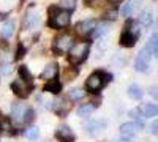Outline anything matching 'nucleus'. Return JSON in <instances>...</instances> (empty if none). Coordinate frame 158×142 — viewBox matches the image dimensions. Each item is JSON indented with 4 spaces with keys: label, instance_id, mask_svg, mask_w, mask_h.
I'll return each mask as SVG.
<instances>
[{
    "label": "nucleus",
    "instance_id": "1",
    "mask_svg": "<svg viewBox=\"0 0 158 142\" xmlns=\"http://www.w3.org/2000/svg\"><path fill=\"white\" fill-rule=\"evenodd\" d=\"M141 35V30H139V24L135 22V21H130L127 25H125V32L122 33L120 36V44L123 47H133L136 44V40L138 36Z\"/></svg>",
    "mask_w": 158,
    "mask_h": 142
},
{
    "label": "nucleus",
    "instance_id": "2",
    "mask_svg": "<svg viewBox=\"0 0 158 142\" xmlns=\"http://www.w3.org/2000/svg\"><path fill=\"white\" fill-rule=\"evenodd\" d=\"M70 11L59 10V8H49V25L52 29H63L70 24Z\"/></svg>",
    "mask_w": 158,
    "mask_h": 142
},
{
    "label": "nucleus",
    "instance_id": "3",
    "mask_svg": "<svg viewBox=\"0 0 158 142\" xmlns=\"http://www.w3.org/2000/svg\"><path fill=\"white\" fill-rule=\"evenodd\" d=\"M89 49H90V44L89 41H82V43H76L71 46L70 49V62L73 65H79L82 63L87 55H89Z\"/></svg>",
    "mask_w": 158,
    "mask_h": 142
},
{
    "label": "nucleus",
    "instance_id": "4",
    "mask_svg": "<svg viewBox=\"0 0 158 142\" xmlns=\"http://www.w3.org/2000/svg\"><path fill=\"white\" fill-rule=\"evenodd\" d=\"M73 44H74V41H73V36L71 35H67V33L60 35V36L56 38V41H54V52L59 54V55H62L63 52L70 51Z\"/></svg>",
    "mask_w": 158,
    "mask_h": 142
},
{
    "label": "nucleus",
    "instance_id": "5",
    "mask_svg": "<svg viewBox=\"0 0 158 142\" xmlns=\"http://www.w3.org/2000/svg\"><path fill=\"white\" fill-rule=\"evenodd\" d=\"M103 77H104V74L100 73V71H95L89 76V79L85 81V87L89 88V92H92V93L98 92V90L104 85V82L108 81V79H103Z\"/></svg>",
    "mask_w": 158,
    "mask_h": 142
},
{
    "label": "nucleus",
    "instance_id": "6",
    "mask_svg": "<svg viewBox=\"0 0 158 142\" xmlns=\"http://www.w3.org/2000/svg\"><path fill=\"white\" fill-rule=\"evenodd\" d=\"M11 90L15 92L18 96L21 98H27L30 95V90H32V84H27L24 79H21V77H18V79H15L11 82Z\"/></svg>",
    "mask_w": 158,
    "mask_h": 142
},
{
    "label": "nucleus",
    "instance_id": "7",
    "mask_svg": "<svg viewBox=\"0 0 158 142\" xmlns=\"http://www.w3.org/2000/svg\"><path fill=\"white\" fill-rule=\"evenodd\" d=\"M95 27H97L95 19H85L76 24V33L79 36H89L90 33H94Z\"/></svg>",
    "mask_w": 158,
    "mask_h": 142
},
{
    "label": "nucleus",
    "instance_id": "8",
    "mask_svg": "<svg viewBox=\"0 0 158 142\" xmlns=\"http://www.w3.org/2000/svg\"><path fill=\"white\" fill-rule=\"evenodd\" d=\"M29 108L22 104V103H15L11 108V120L15 123H22L25 120V114H27Z\"/></svg>",
    "mask_w": 158,
    "mask_h": 142
},
{
    "label": "nucleus",
    "instance_id": "9",
    "mask_svg": "<svg viewBox=\"0 0 158 142\" xmlns=\"http://www.w3.org/2000/svg\"><path fill=\"white\" fill-rule=\"evenodd\" d=\"M149 60H150V54L146 51V47H144L141 52L138 54L136 57V62H135V68L141 73H146L149 70Z\"/></svg>",
    "mask_w": 158,
    "mask_h": 142
},
{
    "label": "nucleus",
    "instance_id": "10",
    "mask_svg": "<svg viewBox=\"0 0 158 142\" xmlns=\"http://www.w3.org/2000/svg\"><path fill=\"white\" fill-rule=\"evenodd\" d=\"M56 136H57V139H59L60 142H73V140H74V134H73V131L70 130V126H67V125L59 126Z\"/></svg>",
    "mask_w": 158,
    "mask_h": 142
},
{
    "label": "nucleus",
    "instance_id": "11",
    "mask_svg": "<svg viewBox=\"0 0 158 142\" xmlns=\"http://www.w3.org/2000/svg\"><path fill=\"white\" fill-rule=\"evenodd\" d=\"M57 73H59V65L57 63H49V65H46V68L41 73V79H46V81L56 79Z\"/></svg>",
    "mask_w": 158,
    "mask_h": 142
},
{
    "label": "nucleus",
    "instance_id": "12",
    "mask_svg": "<svg viewBox=\"0 0 158 142\" xmlns=\"http://www.w3.org/2000/svg\"><path fill=\"white\" fill-rule=\"evenodd\" d=\"M138 130H139V126H138L136 123L128 122V123H123V125L120 126V134L125 136V137H133V136H136Z\"/></svg>",
    "mask_w": 158,
    "mask_h": 142
},
{
    "label": "nucleus",
    "instance_id": "13",
    "mask_svg": "<svg viewBox=\"0 0 158 142\" xmlns=\"http://www.w3.org/2000/svg\"><path fill=\"white\" fill-rule=\"evenodd\" d=\"M38 25H40V16H38V13L36 11H30L27 18H25L24 21V27H29L32 30L38 29Z\"/></svg>",
    "mask_w": 158,
    "mask_h": 142
},
{
    "label": "nucleus",
    "instance_id": "14",
    "mask_svg": "<svg viewBox=\"0 0 158 142\" xmlns=\"http://www.w3.org/2000/svg\"><path fill=\"white\" fill-rule=\"evenodd\" d=\"M141 2H142V0H128V2L123 5V8H122V16L130 18L136 11V8L141 5Z\"/></svg>",
    "mask_w": 158,
    "mask_h": 142
},
{
    "label": "nucleus",
    "instance_id": "15",
    "mask_svg": "<svg viewBox=\"0 0 158 142\" xmlns=\"http://www.w3.org/2000/svg\"><path fill=\"white\" fill-rule=\"evenodd\" d=\"M146 51H147L150 55H156V52H158V35H156V33H153V35L149 38V43H147Z\"/></svg>",
    "mask_w": 158,
    "mask_h": 142
},
{
    "label": "nucleus",
    "instance_id": "16",
    "mask_svg": "<svg viewBox=\"0 0 158 142\" xmlns=\"http://www.w3.org/2000/svg\"><path fill=\"white\" fill-rule=\"evenodd\" d=\"M60 90H62V84H60V81H57V79H51V82H48V84L44 85V92L54 93V95L60 93Z\"/></svg>",
    "mask_w": 158,
    "mask_h": 142
},
{
    "label": "nucleus",
    "instance_id": "17",
    "mask_svg": "<svg viewBox=\"0 0 158 142\" xmlns=\"http://www.w3.org/2000/svg\"><path fill=\"white\" fill-rule=\"evenodd\" d=\"M128 95H130V98H133V99H141L144 93H142V88L138 84H133V85L128 87Z\"/></svg>",
    "mask_w": 158,
    "mask_h": 142
},
{
    "label": "nucleus",
    "instance_id": "18",
    "mask_svg": "<svg viewBox=\"0 0 158 142\" xmlns=\"http://www.w3.org/2000/svg\"><path fill=\"white\" fill-rule=\"evenodd\" d=\"M95 108H97L95 103H90V104H84V106H81V108L77 109V114L81 115V117H89V115L95 111Z\"/></svg>",
    "mask_w": 158,
    "mask_h": 142
},
{
    "label": "nucleus",
    "instance_id": "19",
    "mask_svg": "<svg viewBox=\"0 0 158 142\" xmlns=\"http://www.w3.org/2000/svg\"><path fill=\"white\" fill-rule=\"evenodd\" d=\"M13 33H15V22L6 21L3 24V29H2V36L3 38H10V36H13Z\"/></svg>",
    "mask_w": 158,
    "mask_h": 142
},
{
    "label": "nucleus",
    "instance_id": "20",
    "mask_svg": "<svg viewBox=\"0 0 158 142\" xmlns=\"http://www.w3.org/2000/svg\"><path fill=\"white\" fill-rule=\"evenodd\" d=\"M141 112L146 115V117H155L156 115V104H152V103H147V104H144Z\"/></svg>",
    "mask_w": 158,
    "mask_h": 142
},
{
    "label": "nucleus",
    "instance_id": "21",
    "mask_svg": "<svg viewBox=\"0 0 158 142\" xmlns=\"http://www.w3.org/2000/svg\"><path fill=\"white\" fill-rule=\"evenodd\" d=\"M103 126H104V125H101L100 122H92L90 125H85L87 133L92 134V136H95V134H98L100 131H103Z\"/></svg>",
    "mask_w": 158,
    "mask_h": 142
},
{
    "label": "nucleus",
    "instance_id": "22",
    "mask_svg": "<svg viewBox=\"0 0 158 142\" xmlns=\"http://www.w3.org/2000/svg\"><path fill=\"white\" fill-rule=\"evenodd\" d=\"M19 76H21V79H24L27 84H32V74H30L27 67H21L19 68Z\"/></svg>",
    "mask_w": 158,
    "mask_h": 142
},
{
    "label": "nucleus",
    "instance_id": "23",
    "mask_svg": "<svg viewBox=\"0 0 158 142\" xmlns=\"http://www.w3.org/2000/svg\"><path fill=\"white\" fill-rule=\"evenodd\" d=\"M130 115L136 119V122H138V126H139V128H142V126H144V117H142L141 109H133V111H130Z\"/></svg>",
    "mask_w": 158,
    "mask_h": 142
},
{
    "label": "nucleus",
    "instance_id": "24",
    "mask_svg": "<svg viewBox=\"0 0 158 142\" xmlns=\"http://www.w3.org/2000/svg\"><path fill=\"white\" fill-rule=\"evenodd\" d=\"M84 96H85V92H84V90H81V88H73L71 92H70V98L73 101H79V99H82Z\"/></svg>",
    "mask_w": 158,
    "mask_h": 142
},
{
    "label": "nucleus",
    "instance_id": "25",
    "mask_svg": "<svg viewBox=\"0 0 158 142\" xmlns=\"http://www.w3.org/2000/svg\"><path fill=\"white\" fill-rule=\"evenodd\" d=\"M95 35L97 36H104L108 32H109V24H101V25H98V27H95Z\"/></svg>",
    "mask_w": 158,
    "mask_h": 142
},
{
    "label": "nucleus",
    "instance_id": "26",
    "mask_svg": "<svg viewBox=\"0 0 158 142\" xmlns=\"http://www.w3.org/2000/svg\"><path fill=\"white\" fill-rule=\"evenodd\" d=\"M141 24L142 25H146V27H149V25L152 24V13L150 11H146V13H142V16L139 18Z\"/></svg>",
    "mask_w": 158,
    "mask_h": 142
},
{
    "label": "nucleus",
    "instance_id": "27",
    "mask_svg": "<svg viewBox=\"0 0 158 142\" xmlns=\"http://www.w3.org/2000/svg\"><path fill=\"white\" fill-rule=\"evenodd\" d=\"M38 134H40V131H38V128H35V126L29 128V130H25V137H29L32 140L38 139Z\"/></svg>",
    "mask_w": 158,
    "mask_h": 142
},
{
    "label": "nucleus",
    "instance_id": "28",
    "mask_svg": "<svg viewBox=\"0 0 158 142\" xmlns=\"http://www.w3.org/2000/svg\"><path fill=\"white\" fill-rule=\"evenodd\" d=\"M62 6L67 8V11H70L76 6V0H62Z\"/></svg>",
    "mask_w": 158,
    "mask_h": 142
},
{
    "label": "nucleus",
    "instance_id": "29",
    "mask_svg": "<svg viewBox=\"0 0 158 142\" xmlns=\"http://www.w3.org/2000/svg\"><path fill=\"white\" fill-rule=\"evenodd\" d=\"M24 54H25V51H24V46L19 43L18 44V54H16V57H15V60H19V59H22L24 57Z\"/></svg>",
    "mask_w": 158,
    "mask_h": 142
},
{
    "label": "nucleus",
    "instance_id": "30",
    "mask_svg": "<svg viewBox=\"0 0 158 142\" xmlns=\"http://www.w3.org/2000/svg\"><path fill=\"white\" fill-rule=\"evenodd\" d=\"M104 18H106V19H115V18H117V11H115V10L108 11L106 14H104Z\"/></svg>",
    "mask_w": 158,
    "mask_h": 142
},
{
    "label": "nucleus",
    "instance_id": "31",
    "mask_svg": "<svg viewBox=\"0 0 158 142\" xmlns=\"http://www.w3.org/2000/svg\"><path fill=\"white\" fill-rule=\"evenodd\" d=\"M150 133L152 134H156L158 133V122L156 120H153V123L150 125Z\"/></svg>",
    "mask_w": 158,
    "mask_h": 142
},
{
    "label": "nucleus",
    "instance_id": "32",
    "mask_svg": "<svg viewBox=\"0 0 158 142\" xmlns=\"http://www.w3.org/2000/svg\"><path fill=\"white\" fill-rule=\"evenodd\" d=\"M112 3H118V2H122V0H111Z\"/></svg>",
    "mask_w": 158,
    "mask_h": 142
},
{
    "label": "nucleus",
    "instance_id": "33",
    "mask_svg": "<svg viewBox=\"0 0 158 142\" xmlns=\"http://www.w3.org/2000/svg\"><path fill=\"white\" fill-rule=\"evenodd\" d=\"M0 19H3V14H2V13H0Z\"/></svg>",
    "mask_w": 158,
    "mask_h": 142
},
{
    "label": "nucleus",
    "instance_id": "34",
    "mask_svg": "<svg viewBox=\"0 0 158 142\" xmlns=\"http://www.w3.org/2000/svg\"><path fill=\"white\" fill-rule=\"evenodd\" d=\"M122 142H127V140H122Z\"/></svg>",
    "mask_w": 158,
    "mask_h": 142
}]
</instances>
